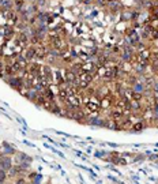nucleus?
<instances>
[{"label":"nucleus","mask_w":158,"mask_h":184,"mask_svg":"<svg viewBox=\"0 0 158 184\" xmlns=\"http://www.w3.org/2000/svg\"><path fill=\"white\" fill-rule=\"evenodd\" d=\"M11 164H12L11 157H8V156H2V157H0V169L10 170L12 168Z\"/></svg>","instance_id":"nucleus-1"},{"label":"nucleus","mask_w":158,"mask_h":184,"mask_svg":"<svg viewBox=\"0 0 158 184\" xmlns=\"http://www.w3.org/2000/svg\"><path fill=\"white\" fill-rule=\"evenodd\" d=\"M76 72H74L72 70H70V71H67V72L64 74V81L67 83H70V85H72L74 82H76Z\"/></svg>","instance_id":"nucleus-2"},{"label":"nucleus","mask_w":158,"mask_h":184,"mask_svg":"<svg viewBox=\"0 0 158 184\" xmlns=\"http://www.w3.org/2000/svg\"><path fill=\"white\" fill-rule=\"evenodd\" d=\"M86 109H87L89 112H91V113H97V112H100L101 106H100L98 104H94V102H87V104H86Z\"/></svg>","instance_id":"nucleus-3"},{"label":"nucleus","mask_w":158,"mask_h":184,"mask_svg":"<svg viewBox=\"0 0 158 184\" xmlns=\"http://www.w3.org/2000/svg\"><path fill=\"white\" fill-rule=\"evenodd\" d=\"M34 52H36V57H38V59H43V57L46 55V49L44 48V46H38V48H34Z\"/></svg>","instance_id":"nucleus-4"},{"label":"nucleus","mask_w":158,"mask_h":184,"mask_svg":"<svg viewBox=\"0 0 158 184\" xmlns=\"http://www.w3.org/2000/svg\"><path fill=\"white\" fill-rule=\"evenodd\" d=\"M144 128V124L143 123H135V124H132V131H135V132H139V131H142Z\"/></svg>","instance_id":"nucleus-5"},{"label":"nucleus","mask_w":158,"mask_h":184,"mask_svg":"<svg viewBox=\"0 0 158 184\" xmlns=\"http://www.w3.org/2000/svg\"><path fill=\"white\" fill-rule=\"evenodd\" d=\"M7 170H4V169H0V183H3V181H6L7 180Z\"/></svg>","instance_id":"nucleus-6"},{"label":"nucleus","mask_w":158,"mask_h":184,"mask_svg":"<svg viewBox=\"0 0 158 184\" xmlns=\"http://www.w3.org/2000/svg\"><path fill=\"white\" fill-rule=\"evenodd\" d=\"M139 57H141V60H147L150 57V52L149 51H142Z\"/></svg>","instance_id":"nucleus-7"},{"label":"nucleus","mask_w":158,"mask_h":184,"mask_svg":"<svg viewBox=\"0 0 158 184\" xmlns=\"http://www.w3.org/2000/svg\"><path fill=\"white\" fill-rule=\"evenodd\" d=\"M153 115H154V119H158V105L157 104L153 108Z\"/></svg>","instance_id":"nucleus-8"},{"label":"nucleus","mask_w":158,"mask_h":184,"mask_svg":"<svg viewBox=\"0 0 158 184\" xmlns=\"http://www.w3.org/2000/svg\"><path fill=\"white\" fill-rule=\"evenodd\" d=\"M151 37H153V38H157V40H158V30H155V29H151Z\"/></svg>","instance_id":"nucleus-9"},{"label":"nucleus","mask_w":158,"mask_h":184,"mask_svg":"<svg viewBox=\"0 0 158 184\" xmlns=\"http://www.w3.org/2000/svg\"><path fill=\"white\" fill-rule=\"evenodd\" d=\"M18 183H25V179H18Z\"/></svg>","instance_id":"nucleus-10"}]
</instances>
